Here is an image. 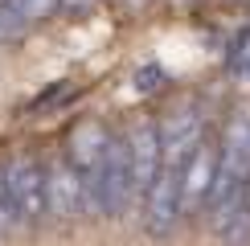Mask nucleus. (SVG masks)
<instances>
[{
	"instance_id": "f257e3e1",
	"label": "nucleus",
	"mask_w": 250,
	"mask_h": 246,
	"mask_svg": "<svg viewBox=\"0 0 250 246\" xmlns=\"http://www.w3.org/2000/svg\"><path fill=\"white\" fill-rule=\"evenodd\" d=\"M181 213H185V164L164 160L160 177H156V184L144 197V226H148L152 238H164V234H172Z\"/></svg>"
},
{
	"instance_id": "f03ea898",
	"label": "nucleus",
	"mask_w": 250,
	"mask_h": 246,
	"mask_svg": "<svg viewBox=\"0 0 250 246\" xmlns=\"http://www.w3.org/2000/svg\"><path fill=\"white\" fill-rule=\"evenodd\" d=\"M8 177V197H13L17 222L37 226L41 213L49 209V184H45V168H41L37 156H13L4 168Z\"/></svg>"
},
{
	"instance_id": "7ed1b4c3",
	"label": "nucleus",
	"mask_w": 250,
	"mask_h": 246,
	"mask_svg": "<svg viewBox=\"0 0 250 246\" xmlns=\"http://www.w3.org/2000/svg\"><path fill=\"white\" fill-rule=\"evenodd\" d=\"M45 184H49V213L54 218H82V213L90 209V189L86 181H82V172L74 168V160L70 156H58L54 164L45 168Z\"/></svg>"
},
{
	"instance_id": "20e7f679",
	"label": "nucleus",
	"mask_w": 250,
	"mask_h": 246,
	"mask_svg": "<svg viewBox=\"0 0 250 246\" xmlns=\"http://www.w3.org/2000/svg\"><path fill=\"white\" fill-rule=\"evenodd\" d=\"M111 140L115 136H107L99 123H78L74 136H70V160H74V168L82 172V181H86L95 205H99V184H103V168H107Z\"/></svg>"
},
{
	"instance_id": "39448f33",
	"label": "nucleus",
	"mask_w": 250,
	"mask_h": 246,
	"mask_svg": "<svg viewBox=\"0 0 250 246\" xmlns=\"http://www.w3.org/2000/svg\"><path fill=\"white\" fill-rule=\"evenodd\" d=\"M127 148H131V172H135V197H148V189L160 177V164H164V136L152 119L135 123L131 136H127Z\"/></svg>"
},
{
	"instance_id": "423d86ee",
	"label": "nucleus",
	"mask_w": 250,
	"mask_h": 246,
	"mask_svg": "<svg viewBox=\"0 0 250 246\" xmlns=\"http://www.w3.org/2000/svg\"><path fill=\"white\" fill-rule=\"evenodd\" d=\"M217 164H222V148L201 140L193 156L185 160V213H197L209 205V193L217 184Z\"/></svg>"
},
{
	"instance_id": "0eeeda50",
	"label": "nucleus",
	"mask_w": 250,
	"mask_h": 246,
	"mask_svg": "<svg viewBox=\"0 0 250 246\" xmlns=\"http://www.w3.org/2000/svg\"><path fill=\"white\" fill-rule=\"evenodd\" d=\"M213 230L222 238V246H250V201L234 205L226 218H217Z\"/></svg>"
},
{
	"instance_id": "6e6552de",
	"label": "nucleus",
	"mask_w": 250,
	"mask_h": 246,
	"mask_svg": "<svg viewBox=\"0 0 250 246\" xmlns=\"http://www.w3.org/2000/svg\"><path fill=\"white\" fill-rule=\"evenodd\" d=\"M226 62H230V70L238 78H250V29L238 33V41L230 45V58H226Z\"/></svg>"
},
{
	"instance_id": "1a4fd4ad",
	"label": "nucleus",
	"mask_w": 250,
	"mask_h": 246,
	"mask_svg": "<svg viewBox=\"0 0 250 246\" xmlns=\"http://www.w3.org/2000/svg\"><path fill=\"white\" fill-rule=\"evenodd\" d=\"M13 222H17V209H13V197H8V177L0 168V230H8Z\"/></svg>"
},
{
	"instance_id": "9d476101",
	"label": "nucleus",
	"mask_w": 250,
	"mask_h": 246,
	"mask_svg": "<svg viewBox=\"0 0 250 246\" xmlns=\"http://www.w3.org/2000/svg\"><path fill=\"white\" fill-rule=\"evenodd\" d=\"M58 4H62V0H17V8H21L25 20H41L49 8H58Z\"/></svg>"
},
{
	"instance_id": "9b49d317",
	"label": "nucleus",
	"mask_w": 250,
	"mask_h": 246,
	"mask_svg": "<svg viewBox=\"0 0 250 246\" xmlns=\"http://www.w3.org/2000/svg\"><path fill=\"white\" fill-rule=\"evenodd\" d=\"M90 4H95V0H62V8H66V13H86Z\"/></svg>"
}]
</instances>
